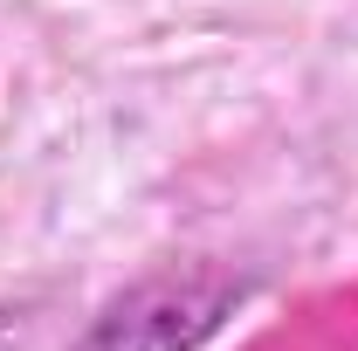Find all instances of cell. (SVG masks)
Instances as JSON below:
<instances>
[{
    "mask_svg": "<svg viewBox=\"0 0 358 351\" xmlns=\"http://www.w3.org/2000/svg\"><path fill=\"white\" fill-rule=\"evenodd\" d=\"M234 310V282L207 275V268H186V275H159V282H138L131 296L96 317V331L83 338V351H200L221 317Z\"/></svg>",
    "mask_w": 358,
    "mask_h": 351,
    "instance_id": "cell-1",
    "label": "cell"
}]
</instances>
